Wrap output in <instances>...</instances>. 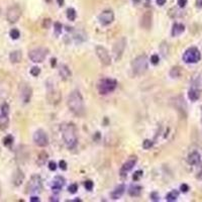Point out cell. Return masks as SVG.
<instances>
[{"label":"cell","mask_w":202,"mask_h":202,"mask_svg":"<svg viewBox=\"0 0 202 202\" xmlns=\"http://www.w3.org/2000/svg\"><path fill=\"white\" fill-rule=\"evenodd\" d=\"M33 142L37 147L45 148L49 145V137L44 129H37L33 133Z\"/></svg>","instance_id":"10"},{"label":"cell","mask_w":202,"mask_h":202,"mask_svg":"<svg viewBox=\"0 0 202 202\" xmlns=\"http://www.w3.org/2000/svg\"><path fill=\"white\" fill-rule=\"evenodd\" d=\"M77 190H78V185L77 184H71L69 187H68V191L70 192L71 194H75Z\"/></svg>","instance_id":"43"},{"label":"cell","mask_w":202,"mask_h":202,"mask_svg":"<svg viewBox=\"0 0 202 202\" xmlns=\"http://www.w3.org/2000/svg\"><path fill=\"white\" fill-rule=\"evenodd\" d=\"M47 99L49 101V103L56 105L58 103H60V101L62 99V94L59 90L55 88L54 85H48Z\"/></svg>","instance_id":"9"},{"label":"cell","mask_w":202,"mask_h":202,"mask_svg":"<svg viewBox=\"0 0 202 202\" xmlns=\"http://www.w3.org/2000/svg\"><path fill=\"white\" fill-rule=\"evenodd\" d=\"M142 186H139V185H132V186H129V188L127 190L128 192V194L131 195L132 197H138L139 195L142 194Z\"/></svg>","instance_id":"24"},{"label":"cell","mask_w":202,"mask_h":202,"mask_svg":"<svg viewBox=\"0 0 202 202\" xmlns=\"http://www.w3.org/2000/svg\"><path fill=\"white\" fill-rule=\"evenodd\" d=\"M52 25V21L50 18H45L44 21H42V27L44 28H49Z\"/></svg>","instance_id":"45"},{"label":"cell","mask_w":202,"mask_h":202,"mask_svg":"<svg viewBox=\"0 0 202 202\" xmlns=\"http://www.w3.org/2000/svg\"><path fill=\"white\" fill-rule=\"evenodd\" d=\"M59 74L60 77L62 78V80L67 81L71 78L72 73H71V70L69 69V67L67 65H61L60 68H59Z\"/></svg>","instance_id":"19"},{"label":"cell","mask_w":202,"mask_h":202,"mask_svg":"<svg viewBox=\"0 0 202 202\" xmlns=\"http://www.w3.org/2000/svg\"><path fill=\"white\" fill-rule=\"evenodd\" d=\"M143 172L142 170H138V171H137V172H134V174H133V176H132V179H133L134 181H138L139 179H141V177L143 176Z\"/></svg>","instance_id":"42"},{"label":"cell","mask_w":202,"mask_h":202,"mask_svg":"<svg viewBox=\"0 0 202 202\" xmlns=\"http://www.w3.org/2000/svg\"><path fill=\"white\" fill-rule=\"evenodd\" d=\"M74 40L77 42H85L86 40H87V36H86V35L84 33L83 31H76L74 32Z\"/></svg>","instance_id":"27"},{"label":"cell","mask_w":202,"mask_h":202,"mask_svg":"<svg viewBox=\"0 0 202 202\" xmlns=\"http://www.w3.org/2000/svg\"><path fill=\"white\" fill-rule=\"evenodd\" d=\"M42 189V181L40 175H32L26 186L27 193H40Z\"/></svg>","instance_id":"7"},{"label":"cell","mask_w":202,"mask_h":202,"mask_svg":"<svg viewBox=\"0 0 202 202\" xmlns=\"http://www.w3.org/2000/svg\"><path fill=\"white\" fill-rule=\"evenodd\" d=\"M160 52H161L162 56L164 58H166L168 56V52H169V49H168V44H166V42H162V45L160 46Z\"/></svg>","instance_id":"35"},{"label":"cell","mask_w":202,"mask_h":202,"mask_svg":"<svg viewBox=\"0 0 202 202\" xmlns=\"http://www.w3.org/2000/svg\"><path fill=\"white\" fill-rule=\"evenodd\" d=\"M126 38L124 36L119 37L118 40L114 42L112 48V54L115 61H119L121 59L124 50H126Z\"/></svg>","instance_id":"8"},{"label":"cell","mask_w":202,"mask_h":202,"mask_svg":"<svg viewBox=\"0 0 202 202\" xmlns=\"http://www.w3.org/2000/svg\"><path fill=\"white\" fill-rule=\"evenodd\" d=\"M117 87V81L112 78H104L101 79L97 83L98 92L101 95H106L113 92Z\"/></svg>","instance_id":"4"},{"label":"cell","mask_w":202,"mask_h":202,"mask_svg":"<svg viewBox=\"0 0 202 202\" xmlns=\"http://www.w3.org/2000/svg\"><path fill=\"white\" fill-rule=\"evenodd\" d=\"M76 17H77V12L74 8L67 9V18H68L70 21H75Z\"/></svg>","instance_id":"32"},{"label":"cell","mask_w":202,"mask_h":202,"mask_svg":"<svg viewBox=\"0 0 202 202\" xmlns=\"http://www.w3.org/2000/svg\"><path fill=\"white\" fill-rule=\"evenodd\" d=\"M170 76L172 78H179L181 76V68L180 67H173L170 71Z\"/></svg>","instance_id":"33"},{"label":"cell","mask_w":202,"mask_h":202,"mask_svg":"<svg viewBox=\"0 0 202 202\" xmlns=\"http://www.w3.org/2000/svg\"><path fill=\"white\" fill-rule=\"evenodd\" d=\"M13 143V137L11 134H7V136L3 138V145L5 147H11Z\"/></svg>","instance_id":"34"},{"label":"cell","mask_w":202,"mask_h":202,"mask_svg":"<svg viewBox=\"0 0 202 202\" xmlns=\"http://www.w3.org/2000/svg\"><path fill=\"white\" fill-rule=\"evenodd\" d=\"M9 126V118L8 115L0 114V131H5Z\"/></svg>","instance_id":"25"},{"label":"cell","mask_w":202,"mask_h":202,"mask_svg":"<svg viewBox=\"0 0 202 202\" xmlns=\"http://www.w3.org/2000/svg\"><path fill=\"white\" fill-rule=\"evenodd\" d=\"M65 183H66V180L63 176H56L52 181L51 187L54 191H60L64 187Z\"/></svg>","instance_id":"17"},{"label":"cell","mask_w":202,"mask_h":202,"mask_svg":"<svg viewBox=\"0 0 202 202\" xmlns=\"http://www.w3.org/2000/svg\"><path fill=\"white\" fill-rule=\"evenodd\" d=\"M57 2L59 4V6H63L65 3V0H57Z\"/></svg>","instance_id":"56"},{"label":"cell","mask_w":202,"mask_h":202,"mask_svg":"<svg viewBox=\"0 0 202 202\" xmlns=\"http://www.w3.org/2000/svg\"><path fill=\"white\" fill-rule=\"evenodd\" d=\"M67 104H68V107L71 110V112L77 115V116H82L85 113L84 100L80 91L74 90L73 92H71V94L68 96Z\"/></svg>","instance_id":"1"},{"label":"cell","mask_w":202,"mask_h":202,"mask_svg":"<svg viewBox=\"0 0 202 202\" xmlns=\"http://www.w3.org/2000/svg\"><path fill=\"white\" fill-rule=\"evenodd\" d=\"M159 62H160V58H159V55H153L151 57V63L153 65H158Z\"/></svg>","instance_id":"44"},{"label":"cell","mask_w":202,"mask_h":202,"mask_svg":"<svg viewBox=\"0 0 202 202\" xmlns=\"http://www.w3.org/2000/svg\"><path fill=\"white\" fill-rule=\"evenodd\" d=\"M201 120H202V106H201Z\"/></svg>","instance_id":"58"},{"label":"cell","mask_w":202,"mask_h":202,"mask_svg":"<svg viewBox=\"0 0 202 202\" xmlns=\"http://www.w3.org/2000/svg\"><path fill=\"white\" fill-rule=\"evenodd\" d=\"M137 162V158L136 156H132L129 158L128 160L122 165L121 169H120V175H121V177L127 176V172L133 169V167L136 166Z\"/></svg>","instance_id":"14"},{"label":"cell","mask_w":202,"mask_h":202,"mask_svg":"<svg viewBox=\"0 0 202 202\" xmlns=\"http://www.w3.org/2000/svg\"><path fill=\"white\" fill-rule=\"evenodd\" d=\"M31 202H38V201H40V198H38L37 196H32L31 198Z\"/></svg>","instance_id":"54"},{"label":"cell","mask_w":202,"mask_h":202,"mask_svg":"<svg viewBox=\"0 0 202 202\" xmlns=\"http://www.w3.org/2000/svg\"><path fill=\"white\" fill-rule=\"evenodd\" d=\"M0 193H1V188H0Z\"/></svg>","instance_id":"59"},{"label":"cell","mask_w":202,"mask_h":202,"mask_svg":"<svg viewBox=\"0 0 202 202\" xmlns=\"http://www.w3.org/2000/svg\"><path fill=\"white\" fill-rule=\"evenodd\" d=\"M200 161H201V156L198 152H192L188 156V158H187V162H188V164L191 166L198 165Z\"/></svg>","instance_id":"20"},{"label":"cell","mask_w":202,"mask_h":202,"mask_svg":"<svg viewBox=\"0 0 202 202\" xmlns=\"http://www.w3.org/2000/svg\"><path fill=\"white\" fill-rule=\"evenodd\" d=\"M192 85H193V88L199 91L202 90V74H199L194 77L193 81H192Z\"/></svg>","instance_id":"28"},{"label":"cell","mask_w":202,"mask_h":202,"mask_svg":"<svg viewBox=\"0 0 202 202\" xmlns=\"http://www.w3.org/2000/svg\"><path fill=\"white\" fill-rule=\"evenodd\" d=\"M59 167H60V169L61 170H63V171H66L67 170V163L65 162V161H60V163H59Z\"/></svg>","instance_id":"50"},{"label":"cell","mask_w":202,"mask_h":202,"mask_svg":"<svg viewBox=\"0 0 202 202\" xmlns=\"http://www.w3.org/2000/svg\"><path fill=\"white\" fill-rule=\"evenodd\" d=\"M95 52L96 55H97L98 59L100 62L105 66H109L111 65V57H110L108 51L105 49L102 46H96L95 47Z\"/></svg>","instance_id":"11"},{"label":"cell","mask_w":202,"mask_h":202,"mask_svg":"<svg viewBox=\"0 0 202 202\" xmlns=\"http://www.w3.org/2000/svg\"><path fill=\"white\" fill-rule=\"evenodd\" d=\"M165 3H166V0H157V4L160 6L165 5Z\"/></svg>","instance_id":"53"},{"label":"cell","mask_w":202,"mask_h":202,"mask_svg":"<svg viewBox=\"0 0 202 202\" xmlns=\"http://www.w3.org/2000/svg\"><path fill=\"white\" fill-rule=\"evenodd\" d=\"M54 28H55V32L57 36H60L62 33V30H63V25H62V23L60 22H55L54 23Z\"/></svg>","instance_id":"37"},{"label":"cell","mask_w":202,"mask_h":202,"mask_svg":"<svg viewBox=\"0 0 202 202\" xmlns=\"http://www.w3.org/2000/svg\"><path fill=\"white\" fill-rule=\"evenodd\" d=\"M25 181V174L20 169H16L12 176V183L14 186H20Z\"/></svg>","instance_id":"18"},{"label":"cell","mask_w":202,"mask_h":202,"mask_svg":"<svg viewBox=\"0 0 202 202\" xmlns=\"http://www.w3.org/2000/svg\"><path fill=\"white\" fill-rule=\"evenodd\" d=\"M153 146H154V142L151 141V139H145V141L143 142V148L145 149V150H149V149H151Z\"/></svg>","instance_id":"38"},{"label":"cell","mask_w":202,"mask_h":202,"mask_svg":"<svg viewBox=\"0 0 202 202\" xmlns=\"http://www.w3.org/2000/svg\"><path fill=\"white\" fill-rule=\"evenodd\" d=\"M84 186H85L86 190L91 191V190L93 189V187H94V183H93V182L91 181V180H87V181H85Z\"/></svg>","instance_id":"40"},{"label":"cell","mask_w":202,"mask_h":202,"mask_svg":"<svg viewBox=\"0 0 202 202\" xmlns=\"http://www.w3.org/2000/svg\"><path fill=\"white\" fill-rule=\"evenodd\" d=\"M48 158H49V155H48V153H46V152L40 153V155H38L37 160H36L37 165H38V166H44V165L46 164Z\"/></svg>","instance_id":"29"},{"label":"cell","mask_w":202,"mask_h":202,"mask_svg":"<svg viewBox=\"0 0 202 202\" xmlns=\"http://www.w3.org/2000/svg\"><path fill=\"white\" fill-rule=\"evenodd\" d=\"M21 16V9L18 5H12L7 9L6 12V19L8 22L15 23L19 20Z\"/></svg>","instance_id":"12"},{"label":"cell","mask_w":202,"mask_h":202,"mask_svg":"<svg viewBox=\"0 0 202 202\" xmlns=\"http://www.w3.org/2000/svg\"><path fill=\"white\" fill-rule=\"evenodd\" d=\"M132 1H133L134 3H138V2H141V0H132Z\"/></svg>","instance_id":"57"},{"label":"cell","mask_w":202,"mask_h":202,"mask_svg":"<svg viewBox=\"0 0 202 202\" xmlns=\"http://www.w3.org/2000/svg\"><path fill=\"white\" fill-rule=\"evenodd\" d=\"M152 23H153V13L151 11H146L142 16L141 25L145 30H150L152 27Z\"/></svg>","instance_id":"16"},{"label":"cell","mask_w":202,"mask_h":202,"mask_svg":"<svg viewBox=\"0 0 202 202\" xmlns=\"http://www.w3.org/2000/svg\"><path fill=\"white\" fill-rule=\"evenodd\" d=\"M49 169L51 171H56L57 169V164L54 162V161H50L49 162Z\"/></svg>","instance_id":"49"},{"label":"cell","mask_w":202,"mask_h":202,"mask_svg":"<svg viewBox=\"0 0 202 202\" xmlns=\"http://www.w3.org/2000/svg\"><path fill=\"white\" fill-rule=\"evenodd\" d=\"M151 199L153 201H159L160 200V195H159L157 192H153V193L151 194Z\"/></svg>","instance_id":"48"},{"label":"cell","mask_w":202,"mask_h":202,"mask_svg":"<svg viewBox=\"0 0 202 202\" xmlns=\"http://www.w3.org/2000/svg\"><path fill=\"white\" fill-rule=\"evenodd\" d=\"M32 96V89L31 86L27 84H23L20 91V98L23 101V103H28L31 99Z\"/></svg>","instance_id":"15"},{"label":"cell","mask_w":202,"mask_h":202,"mask_svg":"<svg viewBox=\"0 0 202 202\" xmlns=\"http://www.w3.org/2000/svg\"><path fill=\"white\" fill-rule=\"evenodd\" d=\"M21 59H22V54L20 51H13L10 53V55H9V60H10L12 64L20 63Z\"/></svg>","instance_id":"23"},{"label":"cell","mask_w":202,"mask_h":202,"mask_svg":"<svg viewBox=\"0 0 202 202\" xmlns=\"http://www.w3.org/2000/svg\"><path fill=\"white\" fill-rule=\"evenodd\" d=\"M187 2H188V0H178L177 4H178V6H179L180 8H184L186 6Z\"/></svg>","instance_id":"46"},{"label":"cell","mask_w":202,"mask_h":202,"mask_svg":"<svg viewBox=\"0 0 202 202\" xmlns=\"http://www.w3.org/2000/svg\"><path fill=\"white\" fill-rule=\"evenodd\" d=\"M195 5H196V7H197V8L202 9V0H196Z\"/></svg>","instance_id":"52"},{"label":"cell","mask_w":202,"mask_h":202,"mask_svg":"<svg viewBox=\"0 0 202 202\" xmlns=\"http://www.w3.org/2000/svg\"><path fill=\"white\" fill-rule=\"evenodd\" d=\"M49 54V50L44 47H38L28 53V57L33 63H42Z\"/></svg>","instance_id":"6"},{"label":"cell","mask_w":202,"mask_h":202,"mask_svg":"<svg viewBox=\"0 0 202 202\" xmlns=\"http://www.w3.org/2000/svg\"><path fill=\"white\" fill-rule=\"evenodd\" d=\"M31 74L33 77H37L41 74V69L38 68V67H32V68L31 69Z\"/></svg>","instance_id":"41"},{"label":"cell","mask_w":202,"mask_h":202,"mask_svg":"<svg viewBox=\"0 0 202 202\" xmlns=\"http://www.w3.org/2000/svg\"><path fill=\"white\" fill-rule=\"evenodd\" d=\"M63 139L69 150H73L77 147L78 137H77V128L74 123H68L63 127Z\"/></svg>","instance_id":"2"},{"label":"cell","mask_w":202,"mask_h":202,"mask_svg":"<svg viewBox=\"0 0 202 202\" xmlns=\"http://www.w3.org/2000/svg\"><path fill=\"white\" fill-rule=\"evenodd\" d=\"M178 197H179V191H178V190H172L171 192H169V193L167 194L166 200L169 201V202H173V201H176Z\"/></svg>","instance_id":"30"},{"label":"cell","mask_w":202,"mask_h":202,"mask_svg":"<svg viewBox=\"0 0 202 202\" xmlns=\"http://www.w3.org/2000/svg\"><path fill=\"white\" fill-rule=\"evenodd\" d=\"M9 36L12 38V40H18L19 36H20V31L16 28H12V30L9 31Z\"/></svg>","instance_id":"36"},{"label":"cell","mask_w":202,"mask_h":202,"mask_svg":"<svg viewBox=\"0 0 202 202\" xmlns=\"http://www.w3.org/2000/svg\"><path fill=\"white\" fill-rule=\"evenodd\" d=\"M188 98L191 100V101H193V102H195V101H197L199 98H200V92H199V90H197L195 88L192 87L189 91H188Z\"/></svg>","instance_id":"26"},{"label":"cell","mask_w":202,"mask_h":202,"mask_svg":"<svg viewBox=\"0 0 202 202\" xmlns=\"http://www.w3.org/2000/svg\"><path fill=\"white\" fill-rule=\"evenodd\" d=\"M196 178H197L198 180H202V166H201V168H200V170L198 171V173H197Z\"/></svg>","instance_id":"51"},{"label":"cell","mask_w":202,"mask_h":202,"mask_svg":"<svg viewBox=\"0 0 202 202\" xmlns=\"http://www.w3.org/2000/svg\"><path fill=\"white\" fill-rule=\"evenodd\" d=\"M1 113L5 115H8L9 113V105L6 102H3L1 105Z\"/></svg>","instance_id":"39"},{"label":"cell","mask_w":202,"mask_h":202,"mask_svg":"<svg viewBox=\"0 0 202 202\" xmlns=\"http://www.w3.org/2000/svg\"><path fill=\"white\" fill-rule=\"evenodd\" d=\"M184 31H185V25H182L180 22H175L172 26L171 35H172V36H179Z\"/></svg>","instance_id":"21"},{"label":"cell","mask_w":202,"mask_h":202,"mask_svg":"<svg viewBox=\"0 0 202 202\" xmlns=\"http://www.w3.org/2000/svg\"><path fill=\"white\" fill-rule=\"evenodd\" d=\"M51 65H52V67H55L57 65V59H54V58H53V59L51 60Z\"/></svg>","instance_id":"55"},{"label":"cell","mask_w":202,"mask_h":202,"mask_svg":"<svg viewBox=\"0 0 202 202\" xmlns=\"http://www.w3.org/2000/svg\"><path fill=\"white\" fill-rule=\"evenodd\" d=\"M124 191H126V186H124L123 184L118 185L116 188L111 192V198L113 200H116V199L120 198V197L123 195Z\"/></svg>","instance_id":"22"},{"label":"cell","mask_w":202,"mask_h":202,"mask_svg":"<svg viewBox=\"0 0 202 202\" xmlns=\"http://www.w3.org/2000/svg\"><path fill=\"white\" fill-rule=\"evenodd\" d=\"M180 191L183 192V193H187V192L189 191V186L187 184H182L180 186Z\"/></svg>","instance_id":"47"},{"label":"cell","mask_w":202,"mask_h":202,"mask_svg":"<svg viewBox=\"0 0 202 202\" xmlns=\"http://www.w3.org/2000/svg\"><path fill=\"white\" fill-rule=\"evenodd\" d=\"M168 14H169V16L172 17V18H177V17H180V16L183 15V13H182V11L179 10V9L176 8V7L171 8L170 10H169V13H168Z\"/></svg>","instance_id":"31"},{"label":"cell","mask_w":202,"mask_h":202,"mask_svg":"<svg viewBox=\"0 0 202 202\" xmlns=\"http://www.w3.org/2000/svg\"><path fill=\"white\" fill-rule=\"evenodd\" d=\"M149 68V59L147 55L137 56L136 59L132 62V70L134 75L141 76L145 74Z\"/></svg>","instance_id":"3"},{"label":"cell","mask_w":202,"mask_h":202,"mask_svg":"<svg viewBox=\"0 0 202 202\" xmlns=\"http://www.w3.org/2000/svg\"><path fill=\"white\" fill-rule=\"evenodd\" d=\"M182 59L186 64H196L201 60V53L196 47H191L184 52Z\"/></svg>","instance_id":"5"},{"label":"cell","mask_w":202,"mask_h":202,"mask_svg":"<svg viewBox=\"0 0 202 202\" xmlns=\"http://www.w3.org/2000/svg\"><path fill=\"white\" fill-rule=\"evenodd\" d=\"M98 20L100 22V25H102L104 26L109 25L110 23H112L114 20V13L110 9H106V10L102 11L98 16Z\"/></svg>","instance_id":"13"}]
</instances>
